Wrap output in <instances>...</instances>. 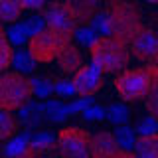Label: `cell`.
Instances as JSON below:
<instances>
[{
    "instance_id": "6da1fadb",
    "label": "cell",
    "mask_w": 158,
    "mask_h": 158,
    "mask_svg": "<svg viewBox=\"0 0 158 158\" xmlns=\"http://www.w3.org/2000/svg\"><path fill=\"white\" fill-rule=\"evenodd\" d=\"M105 12L109 18V36L125 46H128L142 30L140 10L131 0H105Z\"/></svg>"
},
{
    "instance_id": "7a4b0ae2",
    "label": "cell",
    "mask_w": 158,
    "mask_h": 158,
    "mask_svg": "<svg viewBox=\"0 0 158 158\" xmlns=\"http://www.w3.org/2000/svg\"><path fill=\"white\" fill-rule=\"evenodd\" d=\"M158 85V63H148L144 67L123 69L117 73L115 91L127 103L140 101Z\"/></svg>"
},
{
    "instance_id": "3957f363",
    "label": "cell",
    "mask_w": 158,
    "mask_h": 158,
    "mask_svg": "<svg viewBox=\"0 0 158 158\" xmlns=\"http://www.w3.org/2000/svg\"><path fill=\"white\" fill-rule=\"evenodd\" d=\"M89 53H91L93 63L103 73H113V75L127 69L131 61L128 48L113 36H97V40L89 46Z\"/></svg>"
},
{
    "instance_id": "277c9868",
    "label": "cell",
    "mask_w": 158,
    "mask_h": 158,
    "mask_svg": "<svg viewBox=\"0 0 158 158\" xmlns=\"http://www.w3.org/2000/svg\"><path fill=\"white\" fill-rule=\"evenodd\" d=\"M34 95L32 79L20 71L0 73V109L4 111H18Z\"/></svg>"
},
{
    "instance_id": "5b68a950",
    "label": "cell",
    "mask_w": 158,
    "mask_h": 158,
    "mask_svg": "<svg viewBox=\"0 0 158 158\" xmlns=\"http://www.w3.org/2000/svg\"><path fill=\"white\" fill-rule=\"evenodd\" d=\"M73 40L71 34H63V32H56V30L44 28L38 34L30 36L26 48L32 53V57L36 59V63H49L57 57V53L67 46Z\"/></svg>"
},
{
    "instance_id": "8992f818",
    "label": "cell",
    "mask_w": 158,
    "mask_h": 158,
    "mask_svg": "<svg viewBox=\"0 0 158 158\" xmlns=\"http://www.w3.org/2000/svg\"><path fill=\"white\" fill-rule=\"evenodd\" d=\"M91 132L83 127L61 128L56 136V150L67 158H85L91 156Z\"/></svg>"
},
{
    "instance_id": "52a82bcc",
    "label": "cell",
    "mask_w": 158,
    "mask_h": 158,
    "mask_svg": "<svg viewBox=\"0 0 158 158\" xmlns=\"http://www.w3.org/2000/svg\"><path fill=\"white\" fill-rule=\"evenodd\" d=\"M44 20H46V28L56 30V32H63V34H71L75 30V20H73L71 12L67 10L65 2H59V0H53L48 6H44Z\"/></svg>"
},
{
    "instance_id": "ba28073f",
    "label": "cell",
    "mask_w": 158,
    "mask_h": 158,
    "mask_svg": "<svg viewBox=\"0 0 158 158\" xmlns=\"http://www.w3.org/2000/svg\"><path fill=\"white\" fill-rule=\"evenodd\" d=\"M71 81H73V87H75V95H81V97L95 95L99 89L103 87V71L95 63H89V65L83 63L73 73Z\"/></svg>"
},
{
    "instance_id": "9c48e42d",
    "label": "cell",
    "mask_w": 158,
    "mask_h": 158,
    "mask_svg": "<svg viewBox=\"0 0 158 158\" xmlns=\"http://www.w3.org/2000/svg\"><path fill=\"white\" fill-rule=\"evenodd\" d=\"M128 46L136 56V59L146 63H158V34L154 30L142 26V30L132 38Z\"/></svg>"
},
{
    "instance_id": "30bf717a",
    "label": "cell",
    "mask_w": 158,
    "mask_h": 158,
    "mask_svg": "<svg viewBox=\"0 0 158 158\" xmlns=\"http://www.w3.org/2000/svg\"><path fill=\"white\" fill-rule=\"evenodd\" d=\"M91 156H99V158H113V156L128 158L132 154L121 148L115 132L101 131V132H97L95 136H91Z\"/></svg>"
},
{
    "instance_id": "8fae6325",
    "label": "cell",
    "mask_w": 158,
    "mask_h": 158,
    "mask_svg": "<svg viewBox=\"0 0 158 158\" xmlns=\"http://www.w3.org/2000/svg\"><path fill=\"white\" fill-rule=\"evenodd\" d=\"M56 61H57V67L61 69L65 75H73V73L83 65V53H81V49H79L75 44L69 42L67 46L57 53Z\"/></svg>"
},
{
    "instance_id": "7c38bea8",
    "label": "cell",
    "mask_w": 158,
    "mask_h": 158,
    "mask_svg": "<svg viewBox=\"0 0 158 158\" xmlns=\"http://www.w3.org/2000/svg\"><path fill=\"white\" fill-rule=\"evenodd\" d=\"M63 2H65L67 10L71 12L77 26L89 24L91 18L95 16V12L99 10V0H63Z\"/></svg>"
},
{
    "instance_id": "4fadbf2b",
    "label": "cell",
    "mask_w": 158,
    "mask_h": 158,
    "mask_svg": "<svg viewBox=\"0 0 158 158\" xmlns=\"http://www.w3.org/2000/svg\"><path fill=\"white\" fill-rule=\"evenodd\" d=\"M132 154L140 158H158V132L156 135H144L136 136Z\"/></svg>"
},
{
    "instance_id": "5bb4252c",
    "label": "cell",
    "mask_w": 158,
    "mask_h": 158,
    "mask_svg": "<svg viewBox=\"0 0 158 158\" xmlns=\"http://www.w3.org/2000/svg\"><path fill=\"white\" fill-rule=\"evenodd\" d=\"M30 138H32L30 132H24V135H20V136L14 135L12 138H8V142H6V146H4L2 152L6 156H12V158L32 156V150H30Z\"/></svg>"
},
{
    "instance_id": "9a60e30c",
    "label": "cell",
    "mask_w": 158,
    "mask_h": 158,
    "mask_svg": "<svg viewBox=\"0 0 158 158\" xmlns=\"http://www.w3.org/2000/svg\"><path fill=\"white\" fill-rule=\"evenodd\" d=\"M18 113H20V123L26 125L28 128H34V127H40V123L44 118V105H36L30 99L18 109Z\"/></svg>"
},
{
    "instance_id": "2e32d148",
    "label": "cell",
    "mask_w": 158,
    "mask_h": 158,
    "mask_svg": "<svg viewBox=\"0 0 158 158\" xmlns=\"http://www.w3.org/2000/svg\"><path fill=\"white\" fill-rule=\"evenodd\" d=\"M56 148V136L52 132H38L30 138V150L34 154H44V152H49Z\"/></svg>"
},
{
    "instance_id": "e0dca14e",
    "label": "cell",
    "mask_w": 158,
    "mask_h": 158,
    "mask_svg": "<svg viewBox=\"0 0 158 158\" xmlns=\"http://www.w3.org/2000/svg\"><path fill=\"white\" fill-rule=\"evenodd\" d=\"M12 57H14V46L8 42L6 30L2 28V22H0V73L8 71V67L12 65Z\"/></svg>"
},
{
    "instance_id": "ac0fdd59",
    "label": "cell",
    "mask_w": 158,
    "mask_h": 158,
    "mask_svg": "<svg viewBox=\"0 0 158 158\" xmlns=\"http://www.w3.org/2000/svg\"><path fill=\"white\" fill-rule=\"evenodd\" d=\"M69 117L67 105H63L61 101H46L44 103V118H48L49 123H63Z\"/></svg>"
},
{
    "instance_id": "d6986e66",
    "label": "cell",
    "mask_w": 158,
    "mask_h": 158,
    "mask_svg": "<svg viewBox=\"0 0 158 158\" xmlns=\"http://www.w3.org/2000/svg\"><path fill=\"white\" fill-rule=\"evenodd\" d=\"M12 65L16 67V71L28 75V73L36 71V59L32 57V53L28 52V48L26 49H18V52L14 53V57H12Z\"/></svg>"
},
{
    "instance_id": "ffe728a7",
    "label": "cell",
    "mask_w": 158,
    "mask_h": 158,
    "mask_svg": "<svg viewBox=\"0 0 158 158\" xmlns=\"http://www.w3.org/2000/svg\"><path fill=\"white\" fill-rule=\"evenodd\" d=\"M22 16L20 0H0V22L14 24Z\"/></svg>"
},
{
    "instance_id": "44dd1931",
    "label": "cell",
    "mask_w": 158,
    "mask_h": 158,
    "mask_svg": "<svg viewBox=\"0 0 158 158\" xmlns=\"http://www.w3.org/2000/svg\"><path fill=\"white\" fill-rule=\"evenodd\" d=\"M18 131V121L12 117V111L0 109V140H8L16 135Z\"/></svg>"
},
{
    "instance_id": "7402d4cb",
    "label": "cell",
    "mask_w": 158,
    "mask_h": 158,
    "mask_svg": "<svg viewBox=\"0 0 158 158\" xmlns=\"http://www.w3.org/2000/svg\"><path fill=\"white\" fill-rule=\"evenodd\" d=\"M115 136H117V140H118V144H121L123 150H127V152L132 154V146H135V140H136L135 128H131L127 125H118L117 131H115ZM132 156H135V154H132Z\"/></svg>"
},
{
    "instance_id": "603a6c76",
    "label": "cell",
    "mask_w": 158,
    "mask_h": 158,
    "mask_svg": "<svg viewBox=\"0 0 158 158\" xmlns=\"http://www.w3.org/2000/svg\"><path fill=\"white\" fill-rule=\"evenodd\" d=\"M105 118H109L113 125H128V121H131V111H128L127 105H123V103H113V105L107 109Z\"/></svg>"
},
{
    "instance_id": "cb8c5ba5",
    "label": "cell",
    "mask_w": 158,
    "mask_h": 158,
    "mask_svg": "<svg viewBox=\"0 0 158 158\" xmlns=\"http://www.w3.org/2000/svg\"><path fill=\"white\" fill-rule=\"evenodd\" d=\"M32 89L38 99H46L53 95V77H32Z\"/></svg>"
},
{
    "instance_id": "d4e9b609",
    "label": "cell",
    "mask_w": 158,
    "mask_h": 158,
    "mask_svg": "<svg viewBox=\"0 0 158 158\" xmlns=\"http://www.w3.org/2000/svg\"><path fill=\"white\" fill-rule=\"evenodd\" d=\"M6 36H8V42L12 44V46H24V44H28L30 40V32L26 28V24H16L14 22V26H10L6 30Z\"/></svg>"
},
{
    "instance_id": "484cf974",
    "label": "cell",
    "mask_w": 158,
    "mask_h": 158,
    "mask_svg": "<svg viewBox=\"0 0 158 158\" xmlns=\"http://www.w3.org/2000/svg\"><path fill=\"white\" fill-rule=\"evenodd\" d=\"M73 38H75L81 46L89 48L97 40V32L89 26V24H81V26H75V30H73Z\"/></svg>"
},
{
    "instance_id": "4316f807",
    "label": "cell",
    "mask_w": 158,
    "mask_h": 158,
    "mask_svg": "<svg viewBox=\"0 0 158 158\" xmlns=\"http://www.w3.org/2000/svg\"><path fill=\"white\" fill-rule=\"evenodd\" d=\"M53 95L59 99H71L75 95V87H73L71 79H56L53 77Z\"/></svg>"
},
{
    "instance_id": "83f0119b",
    "label": "cell",
    "mask_w": 158,
    "mask_h": 158,
    "mask_svg": "<svg viewBox=\"0 0 158 158\" xmlns=\"http://www.w3.org/2000/svg\"><path fill=\"white\" fill-rule=\"evenodd\" d=\"M89 26L95 30L97 34H101V36H109V18H107L105 10H97L95 16H93L91 22H89Z\"/></svg>"
},
{
    "instance_id": "f1b7e54d",
    "label": "cell",
    "mask_w": 158,
    "mask_h": 158,
    "mask_svg": "<svg viewBox=\"0 0 158 158\" xmlns=\"http://www.w3.org/2000/svg\"><path fill=\"white\" fill-rule=\"evenodd\" d=\"M135 132H136L138 136H144V135H156V132H158V121L148 115V118H142V121L135 127Z\"/></svg>"
},
{
    "instance_id": "f546056e",
    "label": "cell",
    "mask_w": 158,
    "mask_h": 158,
    "mask_svg": "<svg viewBox=\"0 0 158 158\" xmlns=\"http://www.w3.org/2000/svg\"><path fill=\"white\" fill-rule=\"evenodd\" d=\"M81 115L85 117L87 121H103V118L107 117V109L103 107V105H95V103H91V105H89Z\"/></svg>"
},
{
    "instance_id": "4dcf8cb0",
    "label": "cell",
    "mask_w": 158,
    "mask_h": 158,
    "mask_svg": "<svg viewBox=\"0 0 158 158\" xmlns=\"http://www.w3.org/2000/svg\"><path fill=\"white\" fill-rule=\"evenodd\" d=\"M144 105H146L148 115L158 121V85H156V87H154V89H152V91L144 97Z\"/></svg>"
},
{
    "instance_id": "1f68e13d",
    "label": "cell",
    "mask_w": 158,
    "mask_h": 158,
    "mask_svg": "<svg viewBox=\"0 0 158 158\" xmlns=\"http://www.w3.org/2000/svg\"><path fill=\"white\" fill-rule=\"evenodd\" d=\"M91 103H93V95H89V97H81V95H79L77 101H73V103H69V105H67L69 117H71V115H77V113H83L89 105H91Z\"/></svg>"
},
{
    "instance_id": "d6a6232c",
    "label": "cell",
    "mask_w": 158,
    "mask_h": 158,
    "mask_svg": "<svg viewBox=\"0 0 158 158\" xmlns=\"http://www.w3.org/2000/svg\"><path fill=\"white\" fill-rule=\"evenodd\" d=\"M24 24H26V28H28L30 36H34V34H38L40 30L46 28V20H44L42 14H34V16H30Z\"/></svg>"
},
{
    "instance_id": "836d02e7",
    "label": "cell",
    "mask_w": 158,
    "mask_h": 158,
    "mask_svg": "<svg viewBox=\"0 0 158 158\" xmlns=\"http://www.w3.org/2000/svg\"><path fill=\"white\" fill-rule=\"evenodd\" d=\"M20 6H22V10L38 12V10H44V6H46V0H20Z\"/></svg>"
},
{
    "instance_id": "e575fe53",
    "label": "cell",
    "mask_w": 158,
    "mask_h": 158,
    "mask_svg": "<svg viewBox=\"0 0 158 158\" xmlns=\"http://www.w3.org/2000/svg\"><path fill=\"white\" fill-rule=\"evenodd\" d=\"M154 24H156V26H158V12L154 14Z\"/></svg>"
},
{
    "instance_id": "d590c367",
    "label": "cell",
    "mask_w": 158,
    "mask_h": 158,
    "mask_svg": "<svg viewBox=\"0 0 158 158\" xmlns=\"http://www.w3.org/2000/svg\"><path fill=\"white\" fill-rule=\"evenodd\" d=\"M146 2H150V4H158V0H146Z\"/></svg>"
}]
</instances>
